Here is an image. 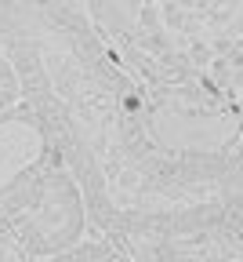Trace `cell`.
Segmentation results:
<instances>
[{
    "instance_id": "277c9868",
    "label": "cell",
    "mask_w": 243,
    "mask_h": 262,
    "mask_svg": "<svg viewBox=\"0 0 243 262\" xmlns=\"http://www.w3.org/2000/svg\"><path fill=\"white\" fill-rule=\"evenodd\" d=\"M47 262H138V258L124 244H116L113 237L94 229V237H84L80 244H73L69 251H62V255H55Z\"/></svg>"
},
{
    "instance_id": "3957f363",
    "label": "cell",
    "mask_w": 243,
    "mask_h": 262,
    "mask_svg": "<svg viewBox=\"0 0 243 262\" xmlns=\"http://www.w3.org/2000/svg\"><path fill=\"white\" fill-rule=\"evenodd\" d=\"M47 153H51L47 127L26 102L0 113V193L15 179H22L33 164H40Z\"/></svg>"
},
{
    "instance_id": "8992f818",
    "label": "cell",
    "mask_w": 243,
    "mask_h": 262,
    "mask_svg": "<svg viewBox=\"0 0 243 262\" xmlns=\"http://www.w3.org/2000/svg\"><path fill=\"white\" fill-rule=\"evenodd\" d=\"M0 262H37L18 241H15V233L4 226V219H0Z\"/></svg>"
},
{
    "instance_id": "52a82bcc",
    "label": "cell",
    "mask_w": 243,
    "mask_h": 262,
    "mask_svg": "<svg viewBox=\"0 0 243 262\" xmlns=\"http://www.w3.org/2000/svg\"><path fill=\"white\" fill-rule=\"evenodd\" d=\"M236 120H239V142H243V91L236 98Z\"/></svg>"
},
{
    "instance_id": "6da1fadb",
    "label": "cell",
    "mask_w": 243,
    "mask_h": 262,
    "mask_svg": "<svg viewBox=\"0 0 243 262\" xmlns=\"http://www.w3.org/2000/svg\"><path fill=\"white\" fill-rule=\"evenodd\" d=\"M120 62L145 88L243 91V0H87Z\"/></svg>"
},
{
    "instance_id": "5b68a950",
    "label": "cell",
    "mask_w": 243,
    "mask_h": 262,
    "mask_svg": "<svg viewBox=\"0 0 243 262\" xmlns=\"http://www.w3.org/2000/svg\"><path fill=\"white\" fill-rule=\"evenodd\" d=\"M22 102V77L15 70L11 55L4 51V44H0V113H8Z\"/></svg>"
},
{
    "instance_id": "7a4b0ae2",
    "label": "cell",
    "mask_w": 243,
    "mask_h": 262,
    "mask_svg": "<svg viewBox=\"0 0 243 262\" xmlns=\"http://www.w3.org/2000/svg\"><path fill=\"white\" fill-rule=\"evenodd\" d=\"M0 219L37 262L69 251L91 229L84 186L55 149L0 193Z\"/></svg>"
}]
</instances>
